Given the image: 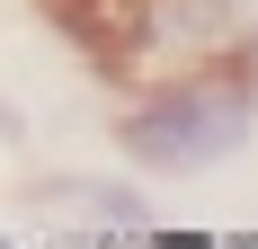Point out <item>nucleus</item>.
<instances>
[{"label": "nucleus", "mask_w": 258, "mask_h": 249, "mask_svg": "<svg viewBox=\"0 0 258 249\" xmlns=\"http://www.w3.org/2000/svg\"><path fill=\"white\" fill-rule=\"evenodd\" d=\"M53 9H62L72 36H89V18H116V0H53Z\"/></svg>", "instance_id": "7ed1b4c3"}, {"label": "nucleus", "mask_w": 258, "mask_h": 249, "mask_svg": "<svg viewBox=\"0 0 258 249\" xmlns=\"http://www.w3.org/2000/svg\"><path fill=\"white\" fill-rule=\"evenodd\" d=\"M98 63L125 72L134 89L196 72V63H249L258 72V0H116Z\"/></svg>", "instance_id": "f03ea898"}, {"label": "nucleus", "mask_w": 258, "mask_h": 249, "mask_svg": "<svg viewBox=\"0 0 258 249\" xmlns=\"http://www.w3.org/2000/svg\"><path fill=\"white\" fill-rule=\"evenodd\" d=\"M258 134V72L249 63H196V72L143 80V98L116 116V151L143 169H214Z\"/></svg>", "instance_id": "f257e3e1"}]
</instances>
